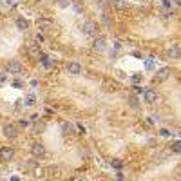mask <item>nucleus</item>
Listing matches in <instances>:
<instances>
[{"label": "nucleus", "instance_id": "10", "mask_svg": "<svg viewBox=\"0 0 181 181\" xmlns=\"http://www.w3.org/2000/svg\"><path fill=\"white\" fill-rule=\"evenodd\" d=\"M67 71H69L71 74H80V73H82V65H80L78 62H69Z\"/></svg>", "mask_w": 181, "mask_h": 181}, {"label": "nucleus", "instance_id": "27", "mask_svg": "<svg viewBox=\"0 0 181 181\" xmlns=\"http://www.w3.org/2000/svg\"><path fill=\"white\" fill-rule=\"evenodd\" d=\"M78 131H80V132H85V127H83L82 123H78Z\"/></svg>", "mask_w": 181, "mask_h": 181}, {"label": "nucleus", "instance_id": "25", "mask_svg": "<svg viewBox=\"0 0 181 181\" xmlns=\"http://www.w3.org/2000/svg\"><path fill=\"white\" fill-rule=\"evenodd\" d=\"M36 42H44V34H36Z\"/></svg>", "mask_w": 181, "mask_h": 181}, {"label": "nucleus", "instance_id": "26", "mask_svg": "<svg viewBox=\"0 0 181 181\" xmlns=\"http://www.w3.org/2000/svg\"><path fill=\"white\" fill-rule=\"evenodd\" d=\"M131 103H132V107H138V102H136V98H131Z\"/></svg>", "mask_w": 181, "mask_h": 181}, {"label": "nucleus", "instance_id": "20", "mask_svg": "<svg viewBox=\"0 0 181 181\" xmlns=\"http://www.w3.org/2000/svg\"><path fill=\"white\" fill-rule=\"evenodd\" d=\"M145 67H147V71H152V69H154V60H147Z\"/></svg>", "mask_w": 181, "mask_h": 181}, {"label": "nucleus", "instance_id": "3", "mask_svg": "<svg viewBox=\"0 0 181 181\" xmlns=\"http://www.w3.org/2000/svg\"><path fill=\"white\" fill-rule=\"evenodd\" d=\"M2 132H4V136H5V138H16V134H18V129H16V125H13V123H7V125H4Z\"/></svg>", "mask_w": 181, "mask_h": 181}, {"label": "nucleus", "instance_id": "28", "mask_svg": "<svg viewBox=\"0 0 181 181\" xmlns=\"http://www.w3.org/2000/svg\"><path fill=\"white\" fill-rule=\"evenodd\" d=\"M5 82V74L4 73H0V83H4Z\"/></svg>", "mask_w": 181, "mask_h": 181}, {"label": "nucleus", "instance_id": "5", "mask_svg": "<svg viewBox=\"0 0 181 181\" xmlns=\"http://www.w3.org/2000/svg\"><path fill=\"white\" fill-rule=\"evenodd\" d=\"M31 154H33L34 158H42V156L45 154V149H44V145H42V143H34V145L31 147Z\"/></svg>", "mask_w": 181, "mask_h": 181}, {"label": "nucleus", "instance_id": "24", "mask_svg": "<svg viewBox=\"0 0 181 181\" xmlns=\"http://www.w3.org/2000/svg\"><path fill=\"white\" fill-rule=\"evenodd\" d=\"M160 134H161V136H169V131H167V129H161Z\"/></svg>", "mask_w": 181, "mask_h": 181}, {"label": "nucleus", "instance_id": "15", "mask_svg": "<svg viewBox=\"0 0 181 181\" xmlns=\"http://www.w3.org/2000/svg\"><path fill=\"white\" fill-rule=\"evenodd\" d=\"M16 27H18L20 31H25V29L29 27V22H27L25 18H16Z\"/></svg>", "mask_w": 181, "mask_h": 181}, {"label": "nucleus", "instance_id": "11", "mask_svg": "<svg viewBox=\"0 0 181 181\" xmlns=\"http://www.w3.org/2000/svg\"><path fill=\"white\" fill-rule=\"evenodd\" d=\"M60 129H62V134H65V136H69V134H73V131H74V127H73V123H69V121H62V125H60Z\"/></svg>", "mask_w": 181, "mask_h": 181}, {"label": "nucleus", "instance_id": "13", "mask_svg": "<svg viewBox=\"0 0 181 181\" xmlns=\"http://www.w3.org/2000/svg\"><path fill=\"white\" fill-rule=\"evenodd\" d=\"M145 102L147 103H156V100H158V94H156V91H145Z\"/></svg>", "mask_w": 181, "mask_h": 181}, {"label": "nucleus", "instance_id": "2", "mask_svg": "<svg viewBox=\"0 0 181 181\" xmlns=\"http://www.w3.org/2000/svg\"><path fill=\"white\" fill-rule=\"evenodd\" d=\"M5 69H7L11 74H18V73H22V71H24V65H22L18 60H11V62H7Z\"/></svg>", "mask_w": 181, "mask_h": 181}, {"label": "nucleus", "instance_id": "21", "mask_svg": "<svg viewBox=\"0 0 181 181\" xmlns=\"http://www.w3.org/2000/svg\"><path fill=\"white\" fill-rule=\"evenodd\" d=\"M179 150H181V145H179V141H176V143L172 145V152H176V154H178Z\"/></svg>", "mask_w": 181, "mask_h": 181}, {"label": "nucleus", "instance_id": "14", "mask_svg": "<svg viewBox=\"0 0 181 181\" xmlns=\"http://www.w3.org/2000/svg\"><path fill=\"white\" fill-rule=\"evenodd\" d=\"M112 4H114V7H116V9H120V11H125V9H129V7H131V4H129L127 0H114Z\"/></svg>", "mask_w": 181, "mask_h": 181}, {"label": "nucleus", "instance_id": "6", "mask_svg": "<svg viewBox=\"0 0 181 181\" xmlns=\"http://www.w3.org/2000/svg\"><path fill=\"white\" fill-rule=\"evenodd\" d=\"M179 53H181L179 44H174V45H170V47L167 49V56H169V58H179Z\"/></svg>", "mask_w": 181, "mask_h": 181}, {"label": "nucleus", "instance_id": "22", "mask_svg": "<svg viewBox=\"0 0 181 181\" xmlns=\"http://www.w3.org/2000/svg\"><path fill=\"white\" fill-rule=\"evenodd\" d=\"M44 129H45V127H44V123H36V125H34V132H42Z\"/></svg>", "mask_w": 181, "mask_h": 181}, {"label": "nucleus", "instance_id": "23", "mask_svg": "<svg viewBox=\"0 0 181 181\" xmlns=\"http://www.w3.org/2000/svg\"><path fill=\"white\" fill-rule=\"evenodd\" d=\"M163 7H165V9H172V2H169V0H163Z\"/></svg>", "mask_w": 181, "mask_h": 181}, {"label": "nucleus", "instance_id": "29", "mask_svg": "<svg viewBox=\"0 0 181 181\" xmlns=\"http://www.w3.org/2000/svg\"><path fill=\"white\" fill-rule=\"evenodd\" d=\"M11 181H20L18 178H11Z\"/></svg>", "mask_w": 181, "mask_h": 181}, {"label": "nucleus", "instance_id": "4", "mask_svg": "<svg viewBox=\"0 0 181 181\" xmlns=\"http://www.w3.org/2000/svg\"><path fill=\"white\" fill-rule=\"evenodd\" d=\"M13 156H15V150H13L11 147H2V149H0V160H2V161H11Z\"/></svg>", "mask_w": 181, "mask_h": 181}, {"label": "nucleus", "instance_id": "16", "mask_svg": "<svg viewBox=\"0 0 181 181\" xmlns=\"http://www.w3.org/2000/svg\"><path fill=\"white\" fill-rule=\"evenodd\" d=\"M34 103H36V98H34L33 94H27V96L24 98V105H25V107H33Z\"/></svg>", "mask_w": 181, "mask_h": 181}, {"label": "nucleus", "instance_id": "1", "mask_svg": "<svg viewBox=\"0 0 181 181\" xmlns=\"http://www.w3.org/2000/svg\"><path fill=\"white\" fill-rule=\"evenodd\" d=\"M83 33L89 34V36H96V34H98V24L92 22V20H87V22L83 24Z\"/></svg>", "mask_w": 181, "mask_h": 181}, {"label": "nucleus", "instance_id": "7", "mask_svg": "<svg viewBox=\"0 0 181 181\" xmlns=\"http://www.w3.org/2000/svg\"><path fill=\"white\" fill-rule=\"evenodd\" d=\"M105 47H107V40H105V38H96V40H94V44H92V49H94V51H98V53L105 51Z\"/></svg>", "mask_w": 181, "mask_h": 181}, {"label": "nucleus", "instance_id": "18", "mask_svg": "<svg viewBox=\"0 0 181 181\" xmlns=\"http://www.w3.org/2000/svg\"><path fill=\"white\" fill-rule=\"evenodd\" d=\"M111 163H112V167H114V169H118V170H120V169H121V167H123V163H121V161H120V160H112V161H111Z\"/></svg>", "mask_w": 181, "mask_h": 181}, {"label": "nucleus", "instance_id": "17", "mask_svg": "<svg viewBox=\"0 0 181 181\" xmlns=\"http://www.w3.org/2000/svg\"><path fill=\"white\" fill-rule=\"evenodd\" d=\"M40 60H42V65H44L45 69H51V67H53V60H51L49 56H45V54H42V58H40Z\"/></svg>", "mask_w": 181, "mask_h": 181}, {"label": "nucleus", "instance_id": "9", "mask_svg": "<svg viewBox=\"0 0 181 181\" xmlns=\"http://www.w3.org/2000/svg\"><path fill=\"white\" fill-rule=\"evenodd\" d=\"M169 76H170V67H161V69L156 73V80H160V82L167 80Z\"/></svg>", "mask_w": 181, "mask_h": 181}, {"label": "nucleus", "instance_id": "12", "mask_svg": "<svg viewBox=\"0 0 181 181\" xmlns=\"http://www.w3.org/2000/svg\"><path fill=\"white\" fill-rule=\"evenodd\" d=\"M36 24H38V27H44V29H51L53 27V22L49 20V18H36Z\"/></svg>", "mask_w": 181, "mask_h": 181}, {"label": "nucleus", "instance_id": "8", "mask_svg": "<svg viewBox=\"0 0 181 181\" xmlns=\"http://www.w3.org/2000/svg\"><path fill=\"white\" fill-rule=\"evenodd\" d=\"M27 53H29V56H31V58H34V60H40V58H42V53H40V47H38L36 44L29 45Z\"/></svg>", "mask_w": 181, "mask_h": 181}, {"label": "nucleus", "instance_id": "19", "mask_svg": "<svg viewBox=\"0 0 181 181\" xmlns=\"http://www.w3.org/2000/svg\"><path fill=\"white\" fill-rule=\"evenodd\" d=\"M141 80H143L141 74H132V82H134V83H141Z\"/></svg>", "mask_w": 181, "mask_h": 181}]
</instances>
